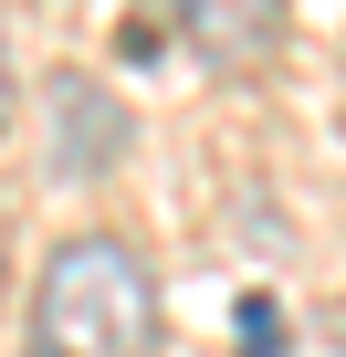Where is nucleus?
Instances as JSON below:
<instances>
[{"mask_svg":"<svg viewBox=\"0 0 346 357\" xmlns=\"http://www.w3.org/2000/svg\"><path fill=\"white\" fill-rule=\"evenodd\" d=\"M0 105H11V53H0Z\"/></svg>","mask_w":346,"mask_h":357,"instance_id":"obj_4","label":"nucleus"},{"mask_svg":"<svg viewBox=\"0 0 346 357\" xmlns=\"http://www.w3.org/2000/svg\"><path fill=\"white\" fill-rule=\"evenodd\" d=\"M157 11H189V0H157Z\"/></svg>","mask_w":346,"mask_h":357,"instance_id":"obj_5","label":"nucleus"},{"mask_svg":"<svg viewBox=\"0 0 346 357\" xmlns=\"http://www.w3.org/2000/svg\"><path fill=\"white\" fill-rule=\"evenodd\" d=\"M189 32L210 63H252L273 43V0H189Z\"/></svg>","mask_w":346,"mask_h":357,"instance_id":"obj_2","label":"nucleus"},{"mask_svg":"<svg viewBox=\"0 0 346 357\" xmlns=\"http://www.w3.org/2000/svg\"><path fill=\"white\" fill-rule=\"evenodd\" d=\"M273 336H283L273 294H242V357H273Z\"/></svg>","mask_w":346,"mask_h":357,"instance_id":"obj_3","label":"nucleus"},{"mask_svg":"<svg viewBox=\"0 0 346 357\" xmlns=\"http://www.w3.org/2000/svg\"><path fill=\"white\" fill-rule=\"evenodd\" d=\"M32 357H157V273L116 231H74L32 284Z\"/></svg>","mask_w":346,"mask_h":357,"instance_id":"obj_1","label":"nucleus"}]
</instances>
